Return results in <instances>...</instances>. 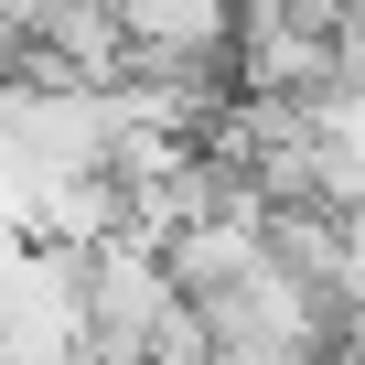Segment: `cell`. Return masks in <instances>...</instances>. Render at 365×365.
Masks as SVG:
<instances>
[{
	"mask_svg": "<svg viewBox=\"0 0 365 365\" xmlns=\"http://www.w3.org/2000/svg\"><path fill=\"white\" fill-rule=\"evenodd\" d=\"M118 33H129V65L226 76V54H237V0H118Z\"/></svg>",
	"mask_w": 365,
	"mask_h": 365,
	"instance_id": "obj_1",
	"label": "cell"
},
{
	"mask_svg": "<svg viewBox=\"0 0 365 365\" xmlns=\"http://www.w3.org/2000/svg\"><path fill=\"white\" fill-rule=\"evenodd\" d=\"M333 86H365V0L333 11Z\"/></svg>",
	"mask_w": 365,
	"mask_h": 365,
	"instance_id": "obj_2",
	"label": "cell"
}]
</instances>
